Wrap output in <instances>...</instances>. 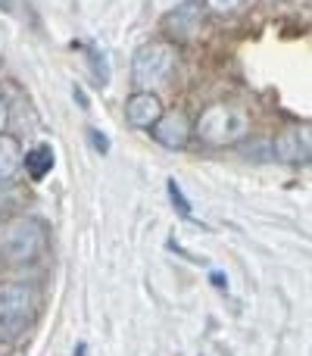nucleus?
I'll return each instance as SVG.
<instances>
[{
	"mask_svg": "<svg viewBox=\"0 0 312 356\" xmlns=\"http://www.w3.org/2000/svg\"><path fill=\"white\" fill-rule=\"evenodd\" d=\"M178 63V50L169 41H150L141 44L135 50L131 60V81L138 85V91H156L169 81L172 69Z\"/></svg>",
	"mask_w": 312,
	"mask_h": 356,
	"instance_id": "obj_3",
	"label": "nucleus"
},
{
	"mask_svg": "<svg viewBox=\"0 0 312 356\" xmlns=\"http://www.w3.org/2000/svg\"><path fill=\"white\" fill-rule=\"evenodd\" d=\"M275 156L281 163H306L309 160V131L306 129H284L278 131L275 144H272Z\"/></svg>",
	"mask_w": 312,
	"mask_h": 356,
	"instance_id": "obj_8",
	"label": "nucleus"
},
{
	"mask_svg": "<svg viewBox=\"0 0 312 356\" xmlns=\"http://www.w3.org/2000/svg\"><path fill=\"white\" fill-rule=\"evenodd\" d=\"M154 138L156 144H163L165 150H184L194 138V122L188 119L184 110H169L154 122Z\"/></svg>",
	"mask_w": 312,
	"mask_h": 356,
	"instance_id": "obj_5",
	"label": "nucleus"
},
{
	"mask_svg": "<svg viewBox=\"0 0 312 356\" xmlns=\"http://www.w3.org/2000/svg\"><path fill=\"white\" fill-rule=\"evenodd\" d=\"M6 122H10V110H6V100H3V94H0V131L6 129Z\"/></svg>",
	"mask_w": 312,
	"mask_h": 356,
	"instance_id": "obj_15",
	"label": "nucleus"
},
{
	"mask_svg": "<svg viewBox=\"0 0 312 356\" xmlns=\"http://www.w3.org/2000/svg\"><path fill=\"white\" fill-rule=\"evenodd\" d=\"M88 56H91V66H94V75H97V85H106L110 81V66H106V60L100 56V50H88Z\"/></svg>",
	"mask_w": 312,
	"mask_h": 356,
	"instance_id": "obj_11",
	"label": "nucleus"
},
{
	"mask_svg": "<svg viewBox=\"0 0 312 356\" xmlns=\"http://www.w3.org/2000/svg\"><path fill=\"white\" fill-rule=\"evenodd\" d=\"M0 10L10 13V10H13V0H0Z\"/></svg>",
	"mask_w": 312,
	"mask_h": 356,
	"instance_id": "obj_16",
	"label": "nucleus"
},
{
	"mask_svg": "<svg viewBox=\"0 0 312 356\" xmlns=\"http://www.w3.org/2000/svg\"><path fill=\"white\" fill-rule=\"evenodd\" d=\"M163 116V100L154 91H135L125 100V125L138 131L154 129V122Z\"/></svg>",
	"mask_w": 312,
	"mask_h": 356,
	"instance_id": "obj_7",
	"label": "nucleus"
},
{
	"mask_svg": "<svg viewBox=\"0 0 312 356\" xmlns=\"http://www.w3.org/2000/svg\"><path fill=\"white\" fill-rule=\"evenodd\" d=\"M250 131V116L234 104H209L194 122V135L209 147L238 144Z\"/></svg>",
	"mask_w": 312,
	"mask_h": 356,
	"instance_id": "obj_2",
	"label": "nucleus"
},
{
	"mask_svg": "<svg viewBox=\"0 0 312 356\" xmlns=\"http://www.w3.org/2000/svg\"><path fill=\"white\" fill-rule=\"evenodd\" d=\"M38 291L31 284H19V282H3L0 284V338L10 341L16 334H22L31 325L38 313Z\"/></svg>",
	"mask_w": 312,
	"mask_h": 356,
	"instance_id": "obj_4",
	"label": "nucleus"
},
{
	"mask_svg": "<svg viewBox=\"0 0 312 356\" xmlns=\"http://www.w3.org/2000/svg\"><path fill=\"white\" fill-rule=\"evenodd\" d=\"M203 25V3L200 0H188V3L175 6L172 13L163 16V31L175 41H190Z\"/></svg>",
	"mask_w": 312,
	"mask_h": 356,
	"instance_id": "obj_6",
	"label": "nucleus"
},
{
	"mask_svg": "<svg viewBox=\"0 0 312 356\" xmlns=\"http://www.w3.org/2000/svg\"><path fill=\"white\" fill-rule=\"evenodd\" d=\"M47 247V232L35 216H10L0 222V259L10 266L35 263Z\"/></svg>",
	"mask_w": 312,
	"mask_h": 356,
	"instance_id": "obj_1",
	"label": "nucleus"
},
{
	"mask_svg": "<svg viewBox=\"0 0 312 356\" xmlns=\"http://www.w3.org/2000/svg\"><path fill=\"white\" fill-rule=\"evenodd\" d=\"M54 150L47 147V144H41V147L28 150V154H22V169L28 172L31 181H44V178L50 175V169H54Z\"/></svg>",
	"mask_w": 312,
	"mask_h": 356,
	"instance_id": "obj_10",
	"label": "nucleus"
},
{
	"mask_svg": "<svg viewBox=\"0 0 312 356\" xmlns=\"http://www.w3.org/2000/svg\"><path fill=\"white\" fill-rule=\"evenodd\" d=\"M88 138H91V144L100 150V154H106V150H110V138H106V135H100L97 129H88Z\"/></svg>",
	"mask_w": 312,
	"mask_h": 356,
	"instance_id": "obj_14",
	"label": "nucleus"
},
{
	"mask_svg": "<svg viewBox=\"0 0 312 356\" xmlns=\"http://www.w3.org/2000/svg\"><path fill=\"white\" fill-rule=\"evenodd\" d=\"M22 169V144L13 135L0 131V181H13Z\"/></svg>",
	"mask_w": 312,
	"mask_h": 356,
	"instance_id": "obj_9",
	"label": "nucleus"
},
{
	"mask_svg": "<svg viewBox=\"0 0 312 356\" xmlns=\"http://www.w3.org/2000/svg\"><path fill=\"white\" fill-rule=\"evenodd\" d=\"M244 0H203V10L215 13V16H225V13H234Z\"/></svg>",
	"mask_w": 312,
	"mask_h": 356,
	"instance_id": "obj_12",
	"label": "nucleus"
},
{
	"mask_svg": "<svg viewBox=\"0 0 312 356\" xmlns=\"http://www.w3.org/2000/svg\"><path fill=\"white\" fill-rule=\"evenodd\" d=\"M169 197H172V203H175V209L184 216V219H190V203H188V197L181 194V188H178L175 181H169Z\"/></svg>",
	"mask_w": 312,
	"mask_h": 356,
	"instance_id": "obj_13",
	"label": "nucleus"
}]
</instances>
